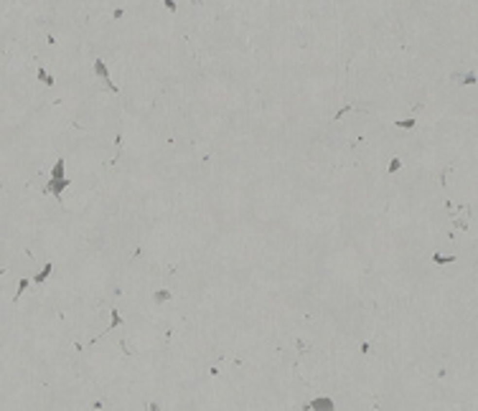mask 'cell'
Instances as JSON below:
<instances>
[{"label": "cell", "instance_id": "obj_1", "mask_svg": "<svg viewBox=\"0 0 478 411\" xmlns=\"http://www.w3.org/2000/svg\"><path fill=\"white\" fill-rule=\"evenodd\" d=\"M310 411H336V404H333V398L328 396H318L310 401Z\"/></svg>", "mask_w": 478, "mask_h": 411}, {"label": "cell", "instance_id": "obj_2", "mask_svg": "<svg viewBox=\"0 0 478 411\" xmlns=\"http://www.w3.org/2000/svg\"><path fill=\"white\" fill-rule=\"evenodd\" d=\"M94 74L99 76V79H105V82H107V86L112 89V92H117V86H115V84H109V71H107V64H105L102 59H97V61H94Z\"/></svg>", "mask_w": 478, "mask_h": 411}, {"label": "cell", "instance_id": "obj_3", "mask_svg": "<svg viewBox=\"0 0 478 411\" xmlns=\"http://www.w3.org/2000/svg\"><path fill=\"white\" fill-rule=\"evenodd\" d=\"M69 183H71L69 178H61V181H51V183H49V191H51L53 196H61L66 188H69Z\"/></svg>", "mask_w": 478, "mask_h": 411}, {"label": "cell", "instance_id": "obj_4", "mask_svg": "<svg viewBox=\"0 0 478 411\" xmlns=\"http://www.w3.org/2000/svg\"><path fill=\"white\" fill-rule=\"evenodd\" d=\"M64 170H66V160L59 158L56 163H53V168H51V181H61V178H66Z\"/></svg>", "mask_w": 478, "mask_h": 411}, {"label": "cell", "instance_id": "obj_5", "mask_svg": "<svg viewBox=\"0 0 478 411\" xmlns=\"http://www.w3.org/2000/svg\"><path fill=\"white\" fill-rule=\"evenodd\" d=\"M53 272V264H46V266H43V269L38 272V277H36V282H43V279H46V277Z\"/></svg>", "mask_w": 478, "mask_h": 411}, {"label": "cell", "instance_id": "obj_6", "mask_svg": "<svg viewBox=\"0 0 478 411\" xmlns=\"http://www.w3.org/2000/svg\"><path fill=\"white\" fill-rule=\"evenodd\" d=\"M168 299H171V292L168 290H158V292H155V302H168Z\"/></svg>", "mask_w": 478, "mask_h": 411}, {"label": "cell", "instance_id": "obj_7", "mask_svg": "<svg viewBox=\"0 0 478 411\" xmlns=\"http://www.w3.org/2000/svg\"><path fill=\"white\" fill-rule=\"evenodd\" d=\"M432 262H435V264H448V262H455V257H443V254H435Z\"/></svg>", "mask_w": 478, "mask_h": 411}, {"label": "cell", "instance_id": "obj_8", "mask_svg": "<svg viewBox=\"0 0 478 411\" xmlns=\"http://www.w3.org/2000/svg\"><path fill=\"white\" fill-rule=\"evenodd\" d=\"M399 168H402V160H399V158H392V163H389V173H397Z\"/></svg>", "mask_w": 478, "mask_h": 411}, {"label": "cell", "instance_id": "obj_9", "mask_svg": "<svg viewBox=\"0 0 478 411\" xmlns=\"http://www.w3.org/2000/svg\"><path fill=\"white\" fill-rule=\"evenodd\" d=\"M397 127H405V130H409V127H415V119H399V122H397Z\"/></svg>", "mask_w": 478, "mask_h": 411}, {"label": "cell", "instance_id": "obj_10", "mask_svg": "<svg viewBox=\"0 0 478 411\" xmlns=\"http://www.w3.org/2000/svg\"><path fill=\"white\" fill-rule=\"evenodd\" d=\"M38 79H41V82H43V84H53V79H51V76H49V74H46V71H43V69H41V71H38Z\"/></svg>", "mask_w": 478, "mask_h": 411}, {"label": "cell", "instance_id": "obj_11", "mask_svg": "<svg viewBox=\"0 0 478 411\" xmlns=\"http://www.w3.org/2000/svg\"><path fill=\"white\" fill-rule=\"evenodd\" d=\"M26 287H28V279H20V287H18V295H16V297L23 295V292H26Z\"/></svg>", "mask_w": 478, "mask_h": 411}]
</instances>
